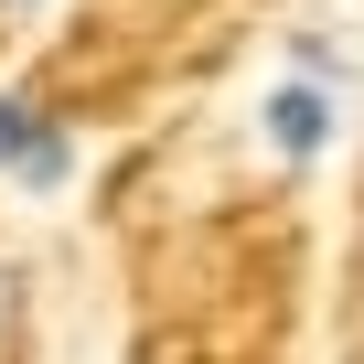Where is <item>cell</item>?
<instances>
[{"mask_svg": "<svg viewBox=\"0 0 364 364\" xmlns=\"http://www.w3.org/2000/svg\"><path fill=\"white\" fill-rule=\"evenodd\" d=\"M0 182L11 193H65L75 182V129L22 86H0Z\"/></svg>", "mask_w": 364, "mask_h": 364, "instance_id": "1", "label": "cell"}, {"mask_svg": "<svg viewBox=\"0 0 364 364\" xmlns=\"http://www.w3.org/2000/svg\"><path fill=\"white\" fill-rule=\"evenodd\" d=\"M353 364H364V353H353Z\"/></svg>", "mask_w": 364, "mask_h": 364, "instance_id": "5", "label": "cell"}, {"mask_svg": "<svg viewBox=\"0 0 364 364\" xmlns=\"http://www.w3.org/2000/svg\"><path fill=\"white\" fill-rule=\"evenodd\" d=\"M11 321H22V268L0 257V343H11Z\"/></svg>", "mask_w": 364, "mask_h": 364, "instance_id": "3", "label": "cell"}, {"mask_svg": "<svg viewBox=\"0 0 364 364\" xmlns=\"http://www.w3.org/2000/svg\"><path fill=\"white\" fill-rule=\"evenodd\" d=\"M257 129H268V150H279L289 171H311V161L332 150V129H343V75H311V65H289V75L268 86Z\"/></svg>", "mask_w": 364, "mask_h": 364, "instance_id": "2", "label": "cell"}, {"mask_svg": "<svg viewBox=\"0 0 364 364\" xmlns=\"http://www.w3.org/2000/svg\"><path fill=\"white\" fill-rule=\"evenodd\" d=\"M0 11H43V0H0Z\"/></svg>", "mask_w": 364, "mask_h": 364, "instance_id": "4", "label": "cell"}]
</instances>
